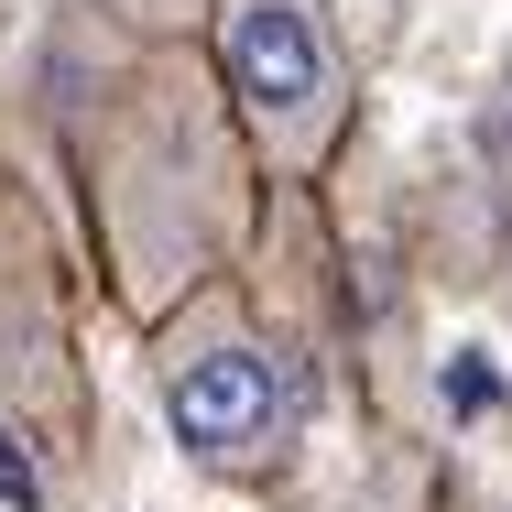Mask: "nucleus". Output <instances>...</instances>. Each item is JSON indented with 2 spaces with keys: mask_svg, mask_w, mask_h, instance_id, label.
Wrapping results in <instances>:
<instances>
[{
  "mask_svg": "<svg viewBox=\"0 0 512 512\" xmlns=\"http://www.w3.org/2000/svg\"><path fill=\"white\" fill-rule=\"evenodd\" d=\"M142 349H153V404H164V436L186 447V469L229 480V491L295 480L316 382L295 360V338L251 306L229 273L197 284L186 306H164L142 327Z\"/></svg>",
  "mask_w": 512,
  "mask_h": 512,
  "instance_id": "f03ea898",
  "label": "nucleus"
},
{
  "mask_svg": "<svg viewBox=\"0 0 512 512\" xmlns=\"http://www.w3.org/2000/svg\"><path fill=\"white\" fill-rule=\"evenodd\" d=\"M480 512H512V502H480Z\"/></svg>",
  "mask_w": 512,
  "mask_h": 512,
  "instance_id": "39448f33",
  "label": "nucleus"
},
{
  "mask_svg": "<svg viewBox=\"0 0 512 512\" xmlns=\"http://www.w3.org/2000/svg\"><path fill=\"white\" fill-rule=\"evenodd\" d=\"M207 66L273 186H316L349 153L360 55H349L338 0H207Z\"/></svg>",
  "mask_w": 512,
  "mask_h": 512,
  "instance_id": "7ed1b4c3",
  "label": "nucleus"
},
{
  "mask_svg": "<svg viewBox=\"0 0 512 512\" xmlns=\"http://www.w3.org/2000/svg\"><path fill=\"white\" fill-rule=\"evenodd\" d=\"M502 131H512V55H502Z\"/></svg>",
  "mask_w": 512,
  "mask_h": 512,
  "instance_id": "20e7f679",
  "label": "nucleus"
},
{
  "mask_svg": "<svg viewBox=\"0 0 512 512\" xmlns=\"http://www.w3.org/2000/svg\"><path fill=\"white\" fill-rule=\"evenodd\" d=\"M77 175H88L109 295L142 327L251 251V218L273 186L218 66H207V44H164V55L109 77L88 131H77Z\"/></svg>",
  "mask_w": 512,
  "mask_h": 512,
  "instance_id": "f257e3e1",
  "label": "nucleus"
}]
</instances>
